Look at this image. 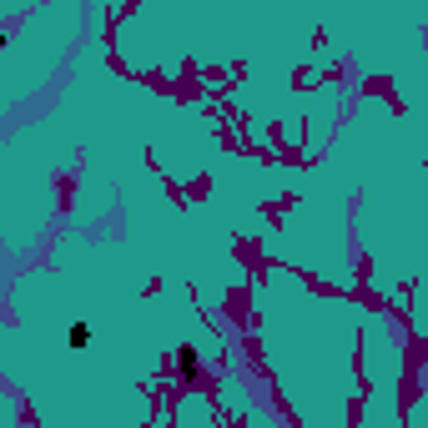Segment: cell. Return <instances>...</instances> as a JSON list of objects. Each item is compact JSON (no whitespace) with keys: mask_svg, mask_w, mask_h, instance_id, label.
<instances>
[{"mask_svg":"<svg viewBox=\"0 0 428 428\" xmlns=\"http://www.w3.org/2000/svg\"><path fill=\"white\" fill-rule=\"evenodd\" d=\"M177 368H182V378H186V383H197V373H202L197 347H182V353H177Z\"/></svg>","mask_w":428,"mask_h":428,"instance_id":"cell-1","label":"cell"},{"mask_svg":"<svg viewBox=\"0 0 428 428\" xmlns=\"http://www.w3.org/2000/svg\"><path fill=\"white\" fill-rule=\"evenodd\" d=\"M86 343H91V328L76 323V328H71V347H86Z\"/></svg>","mask_w":428,"mask_h":428,"instance_id":"cell-2","label":"cell"}]
</instances>
